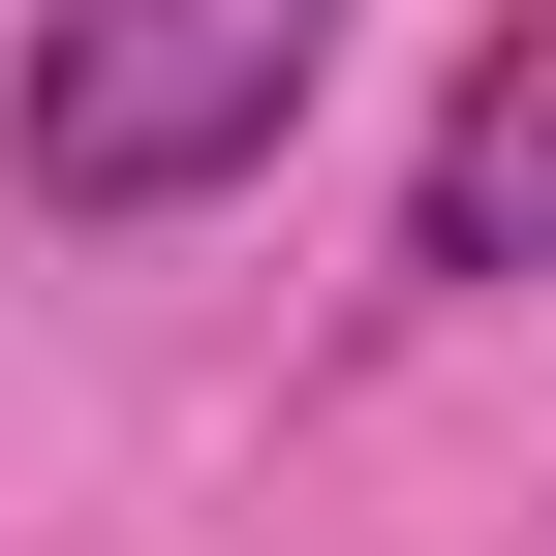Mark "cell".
I'll return each mask as SVG.
<instances>
[{
    "label": "cell",
    "mask_w": 556,
    "mask_h": 556,
    "mask_svg": "<svg viewBox=\"0 0 556 556\" xmlns=\"http://www.w3.org/2000/svg\"><path fill=\"white\" fill-rule=\"evenodd\" d=\"M309 62H340V0H31L0 155H31V217H217L309 124Z\"/></svg>",
    "instance_id": "6da1fadb"
},
{
    "label": "cell",
    "mask_w": 556,
    "mask_h": 556,
    "mask_svg": "<svg viewBox=\"0 0 556 556\" xmlns=\"http://www.w3.org/2000/svg\"><path fill=\"white\" fill-rule=\"evenodd\" d=\"M402 278H556V0H526L495 62H464L433 186H402Z\"/></svg>",
    "instance_id": "7a4b0ae2"
}]
</instances>
